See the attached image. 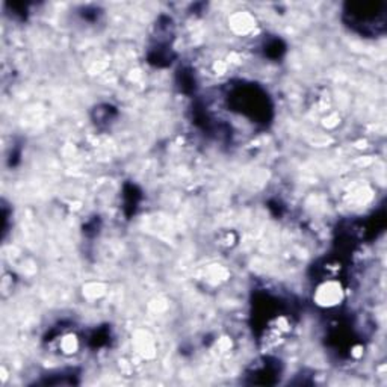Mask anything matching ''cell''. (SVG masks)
<instances>
[{
	"label": "cell",
	"instance_id": "cell-1",
	"mask_svg": "<svg viewBox=\"0 0 387 387\" xmlns=\"http://www.w3.org/2000/svg\"><path fill=\"white\" fill-rule=\"evenodd\" d=\"M342 298H344L342 287H340L339 283L333 282V280L322 283L320 287H318L315 294V301L322 307H335L340 305Z\"/></svg>",
	"mask_w": 387,
	"mask_h": 387
}]
</instances>
